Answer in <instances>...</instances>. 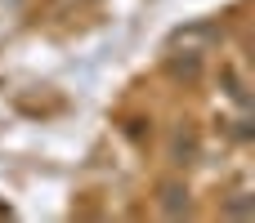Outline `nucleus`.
<instances>
[{"label": "nucleus", "mask_w": 255, "mask_h": 223, "mask_svg": "<svg viewBox=\"0 0 255 223\" xmlns=\"http://www.w3.org/2000/svg\"><path fill=\"white\" fill-rule=\"evenodd\" d=\"M161 210H166L170 219L188 215V188H184V183H175V179H166V183H161Z\"/></svg>", "instance_id": "nucleus-1"}, {"label": "nucleus", "mask_w": 255, "mask_h": 223, "mask_svg": "<svg viewBox=\"0 0 255 223\" xmlns=\"http://www.w3.org/2000/svg\"><path fill=\"white\" fill-rule=\"evenodd\" d=\"M193 156H197V139H193V130H179L170 139V165H188Z\"/></svg>", "instance_id": "nucleus-2"}]
</instances>
